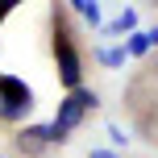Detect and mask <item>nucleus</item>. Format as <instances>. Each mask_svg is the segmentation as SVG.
I'll return each instance as SVG.
<instances>
[{"mask_svg": "<svg viewBox=\"0 0 158 158\" xmlns=\"http://www.w3.org/2000/svg\"><path fill=\"white\" fill-rule=\"evenodd\" d=\"M50 146H54L50 125H29V129H17V133H13V150L21 158H46Z\"/></svg>", "mask_w": 158, "mask_h": 158, "instance_id": "20e7f679", "label": "nucleus"}, {"mask_svg": "<svg viewBox=\"0 0 158 158\" xmlns=\"http://www.w3.org/2000/svg\"><path fill=\"white\" fill-rule=\"evenodd\" d=\"M17 4H25V0H0V17H4V13H13Z\"/></svg>", "mask_w": 158, "mask_h": 158, "instance_id": "0eeeda50", "label": "nucleus"}, {"mask_svg": "<svg viewBox=\"0 0 158 158\" xmlns=\"http://www.w3.org/2000/svg\"><path fill=\"white\" fill-rule=\"evenodd\" d=\"M71 4H75L83 17H92V21H96V4H92V0H71Z\"/></svg>", "mask_w": 158, "mask_h": 158, "instance_id": "423d86ee", "label": "nucleus"}, {"mask_svg": "<svg viewBox=\"0 0 158 158\" xmlns=\"http://www.w3.org/2000/svg\"><path fill=\"white\" fill-rule=\"evenodd\" d=\"M142 4H146V8H158V0H142Z\"/></svg>", "mask_w": 158, "mask_h": 158, "instance_id": "1a4fd4ad", "label": "nucleus"}, {"mask_svg": "<svg viewBox=\"0 0 158 158\" xmlns=\"http://www.w3.org/2000/svg\"><path fill=\"white\" fill-rule=\"evenodd\" d=\"M137 83H146V87H154V92H158V54L146 63V71L137 75Z\"/></svg>", "mask_w": 158, "mask_h": 158, "instance_id": "39448f33", "label": "nucleus"}, {"mask_svg": "<svg viewBox=\"0 0 158 158\" xmlns=\"http://www.w3.org/2000/svg\"><path fill=\"white\" fill-rule=\"evenodd\" d=\"M54 63H58V79L67 92H75L83 79V58H79V42L71 33V21L63 13H54Z\"/></svg>", "mask_w": 158, "mask_h": 158, "instance_id": "f257e3e1", "label": "nucleus"}, {"mask_svg": "<svg viewBox=\"0 0 158 158\" xmlns=\"http://www.w3.org/2000/svg\"><path fill=\"white\" fill-rule=\"evenodd\" d=\"M29 108H33V92L17 79L0 75V121H21L29 117Z\"/></svg>", "mask_w": 158, "mask_h": 158, "instance_id": "7ed1b4c3", "label": "nucleus"}, {"mask_svg": "<svg viewBox=\"0 0 158 158\" xmlns=\"http://www.w3.org/2000/svg\"><path fill=\"white\" fill-rule=\"evenodd\" d=\"M92 108H96V92H92V87H75V92H67V96H63V104H58L54 125H50L54 146H63V142H67V133L83 125V117H87Z\"/></svg>", "mask_w": 158, "mask_h": 158, "instance_id": "f03ea898", "label": "nucleus"}, {"mask_svg": "<svg viewBox=\"0 0 158 158\" xmlns=\"http://www.w3.org/2000/svg\"><path fill=\"white\" fill-rule=\"evenodd\" d=\"M87 158H121V154H117V150H92Z\"/></svg>", "mask_w": 158, "mask_h": 158, "instance_id": "6e6552de", "label": "nucleus"}]
</instances>
